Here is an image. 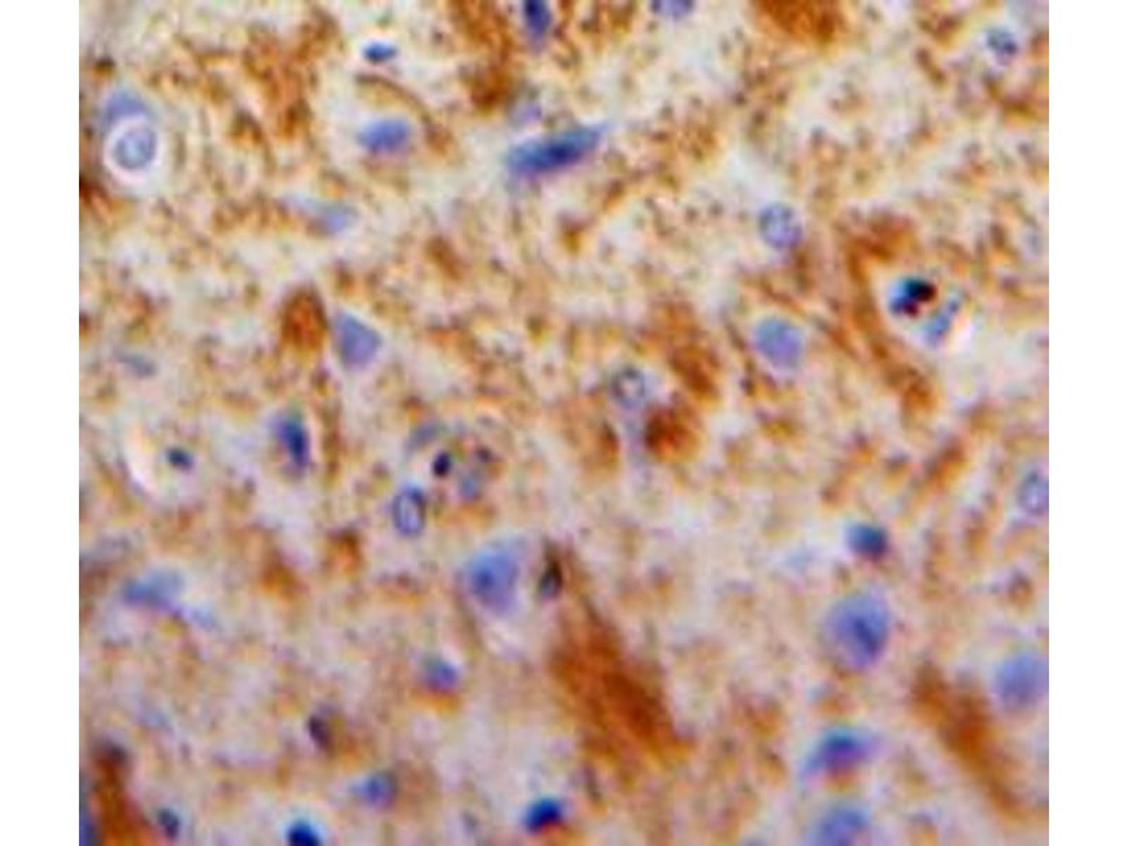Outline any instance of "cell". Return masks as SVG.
Listing matches in <instances>:
<instances>
[{
    "instance_id": "cell-1",
    "label": "cell",
    "mask_w": 1128,
    "mask_h": 846,
    "mask_svg": "<svg viewBox=\"0 0 1128 846\" xmlns=\"http://www.w3.org/2000/svg\"><path fill=\"white\" fill-rule=\"evenodd\" d=\"M892 636V611L878 594L856 591L839 598L824 615L820 643L825 658L845 673L870 669L885 655Z\"/></svg>"
},
{
    "instance_id": "cell-2",
    "label": "cell",
    "mask_w": 1128,
    "mask_h": 846,
    "mask_svg": "<svg viewBox=\"0 0 1128 846\" xmlns=\"http://www.w3.org/2000/svg\"><path fill=\"white\" fill-rule=\"evenodd\" d=\"M521 552L514 542H495L478 550L464 566L462 581L469 596L493 615L510 614L517 604Z\"/></svg>"
},
{
    "instance_id": "cell-3",
    "label": "cell",
    "mask_w": 1128,
    "mask_h": 846,
    "mask_svg": "<svg viewBox=\"0 0 1128 846\" xmlns=\"http://www.w3.org/2000/svg\"><path fill=\"white\" fill-rule=\"evenodd\" d=\"M603 130L577 127L562 133L526 141L511 150L507 165L518 177L552 174L579 164L601 143Z\"/></svg>"
},
{
    "instance_id": "cell-4",
    "label": "cell",
    "mask_w": 1128,
    "mask_h": 846,
    "mask_svg": "<svg viewBox=\"0 0 1128 846\" xmlns=\"http://www.w3.org/2000/svg\"><path fill=\"white\" fill-rule=\"evenodd\" d=\"M1048 689L1050 666L1041 653H1013L1002 660L993 673V696L1010 714L1037 710L1047 698Z\"/></svg>"
},
{
    "instance_id": "cell-5",
    "label": "cell",
    "mask_w": 1128,
    "mask_h": 846,
    "mask_svg": "<svg viewBox=\"0 0 1128 846\" xmlns=\"http://www.w3.org/2000/svg\"><path fill=\"white\" fill-rule=\"evenodd\" d=\"M876 748L878 741L869 729L856 725L828 729L808 751L803 775L808 779L844 775L868 763Z\"/></svg>"
},
{
    "instance_id": "cell-6",
    "label": "cell",
    "mask_w": 1128,
    "mask_h": 846,
    "mask_svg": "<svg viewBox=\"0 0 1128 846\" xmlns=\"http://www.w3.org/2000/svg\"><path fill=\"white\" fill-rule=\"evenodd\" d=\"M868 808L856 801H839L825 808L811 824L807 842L811 845H852L869 830Z\"/></svg>"
},
{
    "instance_id": "cell-7",
    "label": "cell",
    "mask_w": 1128,
    "mask_h": 846,
    "mask_svg": "<svg viewBox=\"0 0 1128 846\" xmlns=\"http://www.w3.org/2000/svg\"><path fill=\"white\" fill-rule=\"evenodd\" d=\"M333 336L340 361L350 370L369 366L383 347V339L376 330L352 315L336 316Z\"/></svg>"
},
{
    "instance_id": "cell-8",
    "label": "cell",
    "mask_w": 1128,
    "mask_h": 846,
    "mask_svg": "<svg viewBox=\"0 0 1128 846\" xmlns=\"http://www.w3.org/2000/svg\"><path fill=\"white\" fill-rule=\"evenodd\" d=\"M760 354L780 369H793L804 353V340L796 326L782 319H768L755 332Z\"/></svg>"
},
{
    "instance_id": "cell-9",
    "label": "cell",
    "mask_w": 1128,
    "mask_h": 846,
    "mask_svg": "<svg viewBox=\"0 0 1128 846\" xmlns=\"http://www.w3.org/2000/svg\"><path fill=\"white\" fill-rule=\"evenodd\" d=\"M391 519L395 531L404 538L421 535L428 519L425 494L418 487L402 488L391 502Z\"/></svg>"
},
{
    "instance_id": "cell-10",
    "label": "cell",
    "mask_w": 1128,
    "mask_h": 846,
    "mask_svg": "<svg viewBox=\"0 0 1128 846\" xmlns=\"http://www.w3.org/2000/svg\"><path fill=\"white\" fill-rule=\"evenodd\" d=\"M411 123L405 119L388 118L371 123L360 133L361 146L374 154H394L404 150L412 139Z\"/></svg>"
},
{
    "instance_id": "cell-11",
    "label": "cell",
    "mask_w": 1128,
    "mask_h": 846,
    "mask_svg": "<svg viewBox=\"0 0 1128 846\" xmlns=\"http://www.w3.org/2000/svg\"><path fill=\"white\" fill-rule=\"evenodd\" d=\"M760 232L775 249H789L796 243L799 228L793 212L786 206L773 205L762 212Z\"/></svg>"
},
{
    "instance_id": "cell-12",
    "label": "cell",
    "mask_w": 1128,
    "mask_h": 846,
    "mask_svg": "<svg viewBox=\"0 0 1128 846\" xmlns=\"http://www.w3.org/2000/svg\"><path fill=\"white\" fill-rule=\"evenodd\" d=\"M357 799L366 806L374 808L390 807L400 793V783L394 773L377 772L366 777L354 789Z\"/></svg>"
},
{
    "instance_id": "cell-13",
    "label": "cell",
    "mask_w": 1128,
    "mask_h": 846,
    "mask_svg": "<svg viewBox=\"0 0 1128 846\" xmlns=\"http://www.w3.org/2000/svg\"><path fill=\"white\" fill-rule=\"evenodd\" d=\"M567 806L557 797H542L533 801L524 814V828L531 834H542L559 827L566 820Z\"/></svg>"
},
{
    "instance_id": "cell-14",
    "label": "cell",
    "mask_w": 1128,
    "mask_h": 846,
    "mask_svg": "<svg viewBox=\"0 0 1128 846\" xmlns=\"http://www.w3.org/2000/svg\"><path fill=\"white\" fill-rule=\"evenodd\" d=\"M278 438L288 459L299 470H304L309 462V438L304 422L295 415H287L278 422Z\"/></svg>"
},
{
    "instance_id": "cell-15",
    "label": "cell",
    "mask_w": 1128,
    "mask_h": 846,
    "mask_svg": "<svg viewBox=\"0 0 1128 846\" xmlns=\"http://www.w3.org/2000/svg\"><path fill=\"white\" fill-rule=\"evenodd\" d=\"M848 542L856 555L866 557V559L882 556L887 548L885 533L880 531L879 528L869 525H859L852 528L848 535Z\"/></svg>"
},
{
    "instance_id": "cell-16",
    "label": "cell",
    "mask_w": 1128,
    "mask_h": 846,
    "mask_svg": "<svg viewBox=\"0 0 1128 846\" xmlns=\"http://www.w3.org/2000/svg\"><path fill=\"white\" fill-rule=\"evenodd\" d=\"M423 682L433 690H455L460 683L459 670L445 659H431L423 666Z\"/></svg>"
},
{
    "instance_id": "cell-17",
    "label": "cell",
    "mask_w": 1128,
    "mask_h": 846,
    "mask_svg": "<svg viewBox=\"0 0 1128 846\" xmlns=\"http://www.w3.org/2000/svg\"><path fill=\"white\" fill-rule=\"evenodd\" d=\"M522 16L526 30L533 40H542L552 26V10L542 0H526L522 3Z\"/></svg>"
},
{
    "instance_id": "cell-18",
    "label": "cell",
    "mask_w": 1128,
    "mask_h": 846,
    "mask_svg": "<svg viewBox=\"0 0 1128 846\" xmlns=\"http://www.w3.org/2000/svg\"><path fill=\"white\" fill-rule=\"evenodd\" d=\"M288 842L298 846H316L322 844V835L318 828L308 821L299 820L288 828Z\"/></svg>"
},
{
    "instance_id": "cell-19",
    "label": "cell",
    "mask_w": 1128,
    "mask_h": 846,
    "mask_svg": "<svg viewBox=\"0 0 1128 846\" xmlns=\"http://www.w3.org/2000/svg\"><path fill=\"white\" fill-rule=\"evenodd\" d=\"M562 586L563 576L560 567L556 563H550L543 572L541 581H539V591H541L542 597L550 600V598L559 596Z\"/></svg>"
},
{
    "instance_id": "cell-20",
    "label": "cell",
    "mask_w": 1128,
    "mask_h": 846,
    "mask_svg": "<svg viewBox=\"0 0 1128 846\" xmlns=\"http://www.w3.org/2000/svg\"><path fill=\"white\" fill-rule=\"evenodd\" d=\"M309 732H311V737L319 748L325 749V751L332 748L335 739H333L332 727H330L328 721L323 720L322 717L312 718L309 722Z\"/></svg>"
},
{
    "instance_id": "cell-21",
    "label": "cell",
    "mask_w": 1128,
    "mask_h": 846,
    "mask_svg": "<svg viewBox=\"0 0 1128 846\" xmlns=\"http://www.w3.org/2000/svg\"><path fill=\"white\" fill-rule=\"evenodd\" d=\"M395 55H397V48L384 43H373L364 51V57L373 64L387 63V61H391Z\"/></svg>"
},
{
    "instance_id": "cell-22",
    "label": "cell",
    "mask_w": 1128,
    "mask_h": 846,
    "mask_svg": "<svg viewBox=\"0 0 1128 846\" xmlns=\"http://www.w3.org/2000/svg\"><path fill=\"white\" fill-rule=\"evenodd\" d=\"M653 5H658L653 6V8L658 10L660 15L669 17H679L687 15V13H689L690 10L693 9V3L687 2H659L653 3Z\"/></svg>"
},
{
    "instance_id": "cell-23",
    "label": "cell",
    "mask_w": 1128,
    "mask_h": 846,
    "mask_svg": "<svg viewBox=\"0 0 1128 846\" xmlns=\"http://www.w3.org/2000/svg\"><path fill=\"white\" fill-rule=\"evenodd\" d=\"M160 817H161V820H163L164 823H165L164 824L165 830H167V831H178L177 817H174V815L171 814L170 811H165V813L161 814Z\"/></svg>"
}]
</instances>
